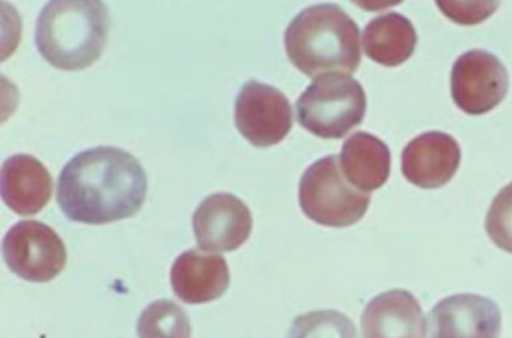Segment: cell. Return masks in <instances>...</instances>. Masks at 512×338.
<instances>
[{"label": "cell", "mask_w": 512, "mask_h": 338, "mask_svg": "<svg viewBox=\"0 0 512 338\" xmlns=\"http://www.w3.org/2000/svg\"><path fill=\"white\" fill-rule=\"evenodd\" d=\"M417 47V31L410 19L398 12L383 14L367 24L362 33V48L369 59L384 67L407 62Z\"/></svg>", "instance_id": "2e32d148"}, {"label": "cell", "mask_w": 512, "mask_h": 338, "mask_svg": "<svg viewBox=\"0 0 512 338\" xmlns=\"http://www.w3.org/2000/svg\"><path fill=\"white\" fill-rule=\"evenodd\" d=\"M292 106L286 94L263 82H246L236 98L234 122L239 134L255 147H270L291 132Z\"/></svg>", "instance_id": "ba28073f"}, {"label": "cell", "mask_w": 512, "mask_h": 338, "mask_svg": "<svg viewBox=\"0 0 512 338\" xmlns=\"http://www.w3.org/2000/svg\"><path fill=\"white\" fill-rule=\"evenodd\" d=\"M361 31L335 4H316L292 19L284 47L297 70L309 77L350 76L361 65Z\"/></svg>", "instance_id": "7a4b0ae2"}, {"label": "cell", "mask_w": 512, "mask_h": 338, "mask_svg": "<svg viewBox=\"0 0 512 338\" xmlns=\"http://www.w3.org/2000/svg\"><path fill=\"white\" fill-rule=\"evenodd\" d=\"M460 161V146L451 135L427 132L415 137L403 149V176L415 187L434 190L451 181L460 168Z\"/></svg>", "instance_id": "8fae6325"}, {"label": "cell", "mask_w": 512, "mask_h": 338, "mask_svg": "<svg viewBox=\"0 0 512 338\" xmlns=\"http://www.w3.org/2000/svg\"><path fill=\"white\" fill-rule=\"evenodd\" d=\"M4 204L19 216H35L52 199L53 181L48 169L30 154L7 158L0 171Z\"/></svg>", "instance_id": "4fadbf2b"}, {"label": "cell", "mask_w": 512, "mask_h": 338, "mask_svg": "<svg viewBox=\"0 0 512 338\" xmlns=\"http://www.w3.org/2000/svg\"><path fill=\"white\" fill-rule=\"evenodd\" d=\"M509 91L506 65L485 50L461 55L451 70L454 103L468 115H485L501 105Z\"/></svg>", "instance_id": "52a82bcc"}, {"label": "cell", "mask_w": 512, "mask_h": 338, "mask_svg": "<svg viewBox=\"0 0 512 338\" xmlns=\"http://www.w3.org/2000/svg\"><path fill=\"white\" fill-rule=\"evenodd\" d=\"M366 93L350 76L328 74L315 79L296 103L297 122L321 139L337 140L366 117Z\"/></svg>", "instance_id": "277c9868"}, {"label": "cell", "mask_w": 512, "mask_h": 338, "mask_svg": "<svg viewBox=\"0 0 512 338\" xmlns=\"http://www.w3.org/2000/svg\"><path fill=\"white\" fill-rule=\"evenodd\" d=\"M171 286L183 303H212L229 287V267L219 255L188 250L171 267Z\"/></svg>", "instance_id": "5bb4252c"}, {"label": "cell", "mask_w": 512, "mask_h": 338, "mask_svg": "<svg viewBox=\"0 0 512 338\" xmlns=\"http://www.w3.org/2000/svg\"><path fill=\"white\" fill-rule=\"evenodd\" d=\"M364 338H425L424 311L412 292L393 289L367 304L361 318Z\"/></svg>", "instance_id": "7c38bea8"}, {"label": "cell", "mask_w": 512, "mask_h": 338, "mask_svg": "<svg viewBox=\"0 0 512 338\" xmlns=\"http://www.w3.org/2000/svg\"><path fill=\"white\" fill-rule=\"evenodd\" d=\"M146 193V171L135 156L118 147H93L62 169L57 202L70 221L99 226L135 216Z\"/></svg>", "instance_id": "6da1fadb"}, {"label": "cell", "mask_w": 512, "mask_h": 338, "mask_svg": "<svg viewBox=\"0 0 512 338\" xmlns=\"http://www.w3.org/2000/svg\"><path fill=\"white\" fill-rule=\"evenodd\" d=\"M253 229L248 205L231 193H214L193 214V231L200 250L234 251L245 245Z\"/></svg>", "instance_id": "9c48e42d"}, {"label": "cell", "mask_w": 512, "mask_h": 338, "mask_svg": "<svg viewBox=\"0 0 512 338\" xmlns=\"http://www.w3.org/2000/svg\"><path fill=\"white\" fill-rule=\"evenodd\" d=\"M108 33L110 14L103 2L57 0L38 16L36 48L57 69H88L103 55Z\"/></svg>", "instance_id": "3957f363"}, {"label": "cell", "mask_w": 512, "mask_h": 338, "mask_svg": "<svg viewBox=\"0 0 512 338\" xmlns=\"http://www.w3.org/2000/svg\"><path fill=\"white\" fill-rule=\"evenodd\" d=\"M338 159L350 185L364 193L383 187L390 176V149L383 140L367 132L350 135Z\"/></svg>", "instance_id": "9a60e30c"}, {"label": "cell", "mask_w": 512, "mask_h": 338, "mask_svg": "<svg viewBox=\"0 0 512 338\" xmlns=\"http://www.w3.org/2000/svg\"><path fill=\"white\" fill-rule=\"evenodd\" d=\"M299 204L311 221L326 228H349L361 221L371 195L352 187L340 168L338 156H326L304 171L299 183Z\"/></svg>", "instance_id": "5b68a950"}, {"label": "cell", "mask_w": 512, "mask_h": 338, "mask_svg": "<svg viewBox=\"0 0 512 338\" xmlns=\"http://www.w3.org/2000/svg\"><path fill=\"white\" fill-rule=\"evenodd\" d=\"M485 229L497 248L512 253V183L502 188L492 200Z\"/></svg>", "instance_id": "d6986e66"}, {"label": "cell", "mask_w": 512, "mask_h": 338, "mask_svg": "<svg viewBox=\"0 0 512 338\" xmlns=\"http://www.w3.org/2000/svg\"><path fill=\"white\" fill-rule=\"evenodd\" d=\"M137 335L139 338H190L192 325L180 304L159 299L140 313Z\"/></svg>", "instance_id": "e0dca14e"}, {"label": "cell", "mask_w": 512, "mask_h": 338, "mask_svg": "<svg viewBox=\"0 0 512 338\" xmlns=\"http://www.w3.org/2000/svg\"><path fill=\"white\" fill-rule=\"evenodd\" d=\"M2 253L14 274L35 284L50 282L67 265L64 241L40 221L14 224L4 238Z\"/></svg>", "instance_id": "8992f818"}, {"label": "cell", "mask_w": 512, "mask_h": 338, "mask_svg": "<svg viewBox=\"0 0 512 338\" xmlns=\"http://www.w3.org/2000/svg\"><path fill=\"white\" fill-rule=\"evenodd\" d=\"M499 306L478 294H454L432 308L429 338H499Z\"/></svg>", "instance_id": "30bf717a"}, {"label": "cell", "mask_w": 512, "mask_h": 338, "mask_svg": "<svg viewBox=\"0 0 512 338\" xmlns=\"http://www.w3.org/2000/svg\"><path fill=\"white\" fill-rule=\"evenodd\" d=\"M287 338H359L350 318L340 311L323 309L297 316Z\"/></svg>", "instance_id": "ac0fdd59"}]
</instances>
